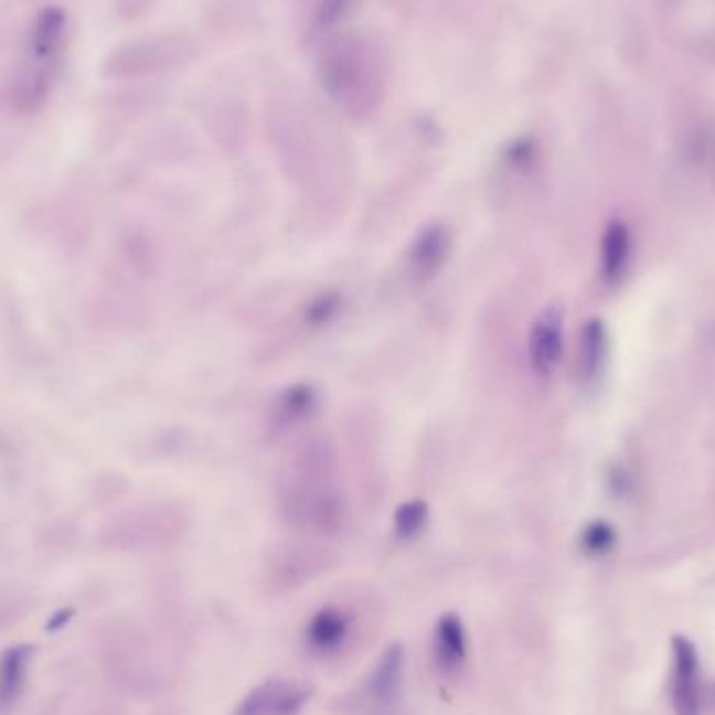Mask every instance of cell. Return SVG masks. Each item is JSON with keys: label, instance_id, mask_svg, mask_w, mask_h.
<instances>
[{"label": "cell", "instance_id": "obj_1", "mask_svg": "<svg viewBox=\"0 0 715 715\" xmlns=\"http://www.w3.org/2000/svg\"><path fill=\"white\" fill-rule=\"evenodd\" d=\"M318 70L322 88L354 114L371 111L381 99L383 78L377 60L357 39L333 40L322 53Z\"/></svg>", "mask_w": 715, "mask_h": 715}, {"label": "cell", "instance_id": "obj_2", "mask_svg": "<svg viewBox=\"0 0 715 715\" xmlns=\"http://www.w3.org/2000/svg\"><path fill=\"white\" fill-rule=\"evenodd\" d=\"M314 691L306 682L275 677L262 682L238 705L237 715H296L312 698Z\"/></svg>", "mask_w": 715, "mask_h": 715}, {"label": "cell", "instance_id": "obj_3", "mask_svg": "<svg viewBox=\"0 0 715 715\" xmlns=\"http://www.w3.org/2000/svg\"><path fill=\"white\" fill-rule=\"evenodd\" d=\"M354 632H356L354 616L338 605H327L310 617L303 638L312 655L331 659L348 651Z\"/></svg>", "mask_w": 715, "mask_h": 715}, {"label": "cell", "instance_id": "obj_4", "mask_svg": "<svg viewBox=\"0 0 715 715\" xmlns=\"http://www.w3.org/2000/svg\"><path fill=\"white\" fill-rule=\"evenodd\" d=\"M563 329H565V312L561 303L546 306L536 318L530 333V360L537 375L548 377L555 373L563 357Z\"/></svg>", "mask_w": 715, "mask_h": 715}, {"label": "cell", "instance_id": "obj_5", "mask_svg": "<svg viewBox=\"0 0 715 715\" xmlns=\"http://www.w3.org/2000/svg\"><path fill=\"white\" fill-rule=\"evenodd\" d=\"M186 46H182L179 40H153L137 46H128L116 53L107 63V72L111 76H139V74H151L166 67H172V63L179 61L180 53H184Z\"/></svg>", "mask_w": 715, "mask_h": 715}, {"label": "cell", "instance_id": "obj_6", "mask_svg": "<svg viewBox=\"0 0 715 715\" xmlns=\"http://www.w3.org/2000/svg\"><path fill=\"white\" fill-rule=\"evenodd\" d=\"M402 677H404V651L399 644H392L378 657L377 665L366 677L364 695L378 712H389L402 701Z\"/></svg>", "mask_w": 715, "mask_h": 715}, {"label": "cell", "instance_id": "obj_7", "mask_svg": "<svg viewBox=\"0 0 715 715\" xmlns=\"http://www.w3.org/2000/svg\"><path fill=\"white\" fill-rule=\"evenodd\" d=\"M674 695L675 715H698L701 696H698V661L693 642L684 636H675L674 642Z\"/></svg>", "mask_w": 715, "mask_h": 715}, {"label": "cell", "instance_id": "obj_8", "mask_svg": "<svg viewBox=\"0 0 715 715\" xmlns=\"http://www.w3.org/2000/svg\"><path fill=\"white\" fill-rule=\"evenodd\" d=\"M450 249H452V237L444 224L425 226L408 252L413 275H417L423 280L436 277L450 256Z\"/></svg>", "mask_w": 715, "mask_h": 715}, {"label": "cell", "instance_id": "obj_9", "mask_svg": "<svg viewBox=\"0 0 715 715\" xmlns=\"http://www.w3.org/2000/svg\"><path fill=\"white\" fill-rule=\"evenodd\" d=\"M630 249L632 237L628 224L623 220L607 222L600 238V270L605 280L617 282L623 277L626 266L630 262Z\"/></svg>", "mask_w": 715, "mask_h": 715}, {"label": "cell", "instance_id": "obj_10", "mask_svg": "<svg viewBox=\"0 0 715 715\" xmlns=\"http://www.w3.org/2000/svg\"><path fill=\"white\" fill-rule=\"evenodd\" d=\"M65 11L60 7H44L39 13L30 36V51L34 60L53 63L60 55L63 36H65Z\"/></svg>", "mask_w": 715, "mask_h": 715}, {"label": "cell", "instance_id": "obj_11", "mask_svg": "<svg viewBox=\"0 0 715 715\" xmlns=\"http://www.w3.org/2000/svg\"><path fill=\"white\" fill-rule=\"evenodd\" d=\"M467 632L457 613L439 617L436 628V659L441 672L452 674L465 663Z\"/></svg>", "mask_w": 715, "mask_h": 715}, {"label": "cell", "instance_id": "obj_12", "mask_svg": "<svg viewBox=\"0 0 715 715\" xmlns=\"http://www.w3.org/2000/svg\"><path fill=\"white\" fill-rule=\"evenodd\" d=\"M30 657H32L30 644L9 647L0 655V709L13 705L15 698L20 696L28 674Z\"/></svg>", "mask_w": 715, "mask_h": 715}, {"label": "cell", "instance_id": "obj_13", "mask_svg": "<svg viewBox=\"0 0 715 715\" xmlns=\"http://www.w3.org/2000/svg\"><path fill=\"white\" fill-rule=\"evenodd\" d=\"M607 350V329L600 318L586 320L579 339V375L586 381L595 378L602 366Z\"/></svg>", "mask_w": 715, "mask_h": 715}, {"label": "cell", "instance_id": "obj_14", "mask_svg": "<svg viewBox=\"0 0 715 715\" xmlns=\"http://www.w3.org/2000/svg\"><path fill=\"white\" fill-rule=\"evenodd\" d=\"M317 406V392L310 385H294L289 389H285L277 399V418L285 425L298 423L299 418L306 417L308 413H312Z\"/></svg>", "mask_w": 715, "mask_h": 715}, {"label": "cell", "instance_id": "obj_15", "mask_svg": "<svg viewBox=\"0 0 715 715\" xmlns=\"http://www.w3.org/2000/svg\"><path fill=\"white\" fill-rule=\"evenodd\" d=\"M429 519V506L423 500H410L404 502L394 515V532L399 540H413L417 537Z\"/></svg>", "mask_w": 715, "mask_h": 715}, {"label": "cell", "instance_id": "obj_16", "mask_svg": "<svg viewBox=\"0 0 715 715\" xmlns=\"http://www.w3.org/2000/svg\"><path fill=\"white\" fill-rule=\"evenodd\" d=\"M617 534L611 523L607 521H595L590 523L581 534V548L590 556H602L611 553L616 546Z\"/></svg>", "mask_w": 715, "mask_h": 715}, {"label": "cell", "instance_id": "obj_17", "mask_svg": "<svg viewBox=\"0 0 715 715\" xmlns=\"http://www.w3.org/2000/svg\"><path fill=\"white\" fill-rule=\"evenodd\" d=\"M341 308V298L338 294H327V296H318L306 310V320L314 327L327 324L331 322Z\"/></svg>", "mask_w": 715, "mask_h": 715}, {"label": "cell", "instance_id": "obj_18", "mask_svg": "<svg viewBox=\"0 0 715 715\" xmlns=\"http://www.w3.org/2000/svg\"><path fill=\"white\" fill-rule=\"evenodd\" d=\"M350 0H322L320 9H318V21L322 25H331L341 18V13L345 11Z\"/></svg>", "mask_w": 715, "mask_h": 715}, {"label": "cell", "instance_id": "obj_19", "mask_svg": "<svg viewBox=\"0 0 715 715\" xmlns=\"http://www.w3.org/2000/svg\"><path fill=\"white\" fill-rule=\"evenodd\" d=\"M72 616H74V609H61V611H57L55 616L49 619L46 630H51V632H60L63 626H67V621L72 619Z\"/></svg>", "mask_w": 715, "mask_h": 715}, {"label": "cell", "instance_id": "obj_20", "mask_svg": "<svg viewBox=\"0 0 715 715\" xmlns=\"http://www.w3.org/2000/svg\"><path fill=\"white\" fill-rule=\"evenodd\" d=\"M95 715H116V714H103V712H99V714H95Z\"/></svg>", "mask_w": 715, "mask_h": 715}]
</instances>
